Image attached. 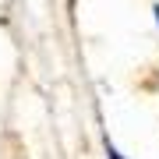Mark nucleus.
Listing matches in <instances>:
<instances>
[{
	"instance_id": "f257e3e1",
	"label": "nucleus",
	"mask_w": 159,
	"mask_h": 159,
	"mask_svg": "<svg viewBox=\"0 0 159 159\" xmlns=\"http://www.w3.org/2000/svg\"><path fill=\"white\" fill-rule=\"evenodd\" d=\"M110 159H120V156H117V152H113V148H110Z\"/></svg>"
},
{
	"instance_id": "f03ea898",
	"label": "nucleus",
	"mask_w": 159,
	"mask_h": 159,
	"mask_svg": "<svg viewBox=\"0 0 159 159\" xmlns=\"http://www.w3.org/2000/svg\"><path fill=\"white\" fill-rule=\"evenodd\" d=\"M156 18H159V4H156Z\"/></svg>"
}]
</instances>
